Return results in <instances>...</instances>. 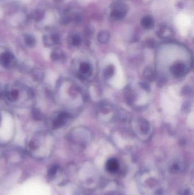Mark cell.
I'll return each mask as SVG.
<instances>
[{
	"mask_svg": "<svg viewBox=\"0 0 194 195\" xmlns=\"http://www.w3.org/2000/svg\"><path fill=\"white\" fill-rule=\"evenodd\" d=\"M0 121H1V116H0Z\"/></svg>",
	"mask_w": 194,
	"mask_h": 195,
	"instance_id": "cell-21",
	"label": "cell"
},
{
	"mask_svg": "<svg viewBox=\"0 0 194 195\" xmlns=\"http://www.w3.org/2000/svg\"><path fill=\"white\" fill-rule=\"evenodd\" d=\"M1 95V87H0V96Z\"/></svg>",
	"mask_w": 194,
	"mask_h": 195,
	"instance_id": "cell-20",
	"label": "cell"
},
{
	"mask_svg": "<svg viewBox=\"0 0 194 195\" xmlns=\"http://www.w3.org/2000/svg\"><path fill=\"white\" fill-rule=\"evenodd\" d=\"M140 130L142 133L145 134L149 133L150 130V125L148 121L143 119L140 121Z\"/></svg>",
	"mask_w": 194,
	"mask_h": 195,
	"instance_id": "cell-9",
	"label": "cell"
},
{
	"mask_svg": "<svg viewBox=\"0 0 194 195\" xmlns=\"http://www.w3.org/2000/svg\"><path fill=\"white\" fill-rule=\"evenodd\" d=\"M51 57L53 61H57V60H59V59H61V58L62 57V54H61V53L59 54L56 52H55L51 54Z\"/></svg>",
	"mask_w": 194,
	"mask_h": 195,
	"instance_id": "cell-16",
	"label": "cell"
},
{
	"mask_svg": "<svg viewBox=\"0 0 194 195\" xmlns=\"http://www.w3.org/2000/svg\"><path fill=\"white\" fill-rule=\"evenodd\" d=\"M118 167V163L117 160L115 159H111L107 161L106 168L110 172H115Z\"/></svg>",
	"mask_w": 194,
	"mask_h": 195,
	"instance_id": "cell-7",
	"label": "cell"
},
{
	"mask_svg": "<svg viewBox=\"0 0 194 195\" xmlns=\"http://www.w3.org/2000/svg\"><path fill=\"white\" fill-rule=\"evenodd\" d=\"M34 74H37V75H35L34 76H35V78H37V79H41L42 78V71L41 70H36L35 71V73H34Z\"/></svg>",
	"mask_w": 194,
	"mask_h": 195,
	"instance_id": "cell-19",
	"label": "cell"
},
{
	"mask_svg": "<svg viewBox=\"0 0 194 195\" xmlns=\"http://www.w3.org/2000/svg\"><path fill=\"white\" fill-rule=\"evenodd\" d=\"M154 19L150 16H146L141 20V25L146 29H152L154 27Z\"/></svg>",
	"mask_w": 194,
	"mask_h": 195,
	"instance_id": "cell-6",
	"label": "cell"
},
{
	"mask_svg": "<svg viewBox=\"0 0 194 195\" xmlns=\"http://www.w3.org/2000/svg\"><path fill=\"white\" fill-rule=\"evenodd\" d=\"M51 39H52L53 42L55 44H58L60 41L59 37L56 34H53L51 36Z\"/></svg>",
	"mask_w": 194,
	"mask_h": 195,
	"instance_id": "cell-18",
	"label": "cell"
},
{
	"mask_svg": "<svg viewBox=\"0 0 194 195\" xmlns=\"http://www.w3.org/2000/svg\"><path fill=\"white\" fill-rule=\"evenodd\" d=\"M32 116L33 119L36 120H40L42 118V113L38 108H34L32 110Z\"/></svg>",
	"mask_w": 194,
	"mask_h": 195,
	"instance_id": "cell-13",
	"label": "cell"
},
{
	"mask_svg": "<svg viewBox=\"0 0 194 195\" xmlns=\"http://www.w3.org/2000/svg\"><path fill=\"white\" fill-rule=\"evenodd\" d=\"M25 41L26 44L31 47H33L35 46V38L33 36H30V35H27L25 37Z\"/></svg>",
	"mask_w": 194,
	"mask_h": 195,
	"instance_id": "cell-11",
	"label": "cell"
},
{
	"mask_svg": "<svg viewBox=\"0 0 194 195\" xmlns=\"http://www.w3.org/2000/svg\"><path fill=\"white\" fill-rule=\"evenodd\" d=\"M44 17V13L42 12V11H38L36 12L35 13V18L36 19V20H41V19H42Z\"/></svg>",
	"mask_w": 194,
	"mask_h": 195,
	"instance_id": "cell-17",
	"label": "cell"
},
{
	"mask_svg": "<svg viewBox=\"0 0 194 195\" xmlns=\"http://www.w3.org/2000/svg\"><path fill=\"white\" fill-rule=\"evenodd\" d=\"M115 67L113 66V65H111L108 66L104 71V77H106V78H111L115 73Z\"/></svg>",
	"mask_w": 194,
	"mask_h": 195,
	"instance_id": "cell-10",
	"label": "cell"
},
{
	"mask_svg": "<svg viewBox=\"0 0 194 195\" xmlns=\"http://www.w3.org/2000/svg\"><path fill=\"white\" fill-rule=\"evenodd\" d=\"M14 56L9 52H5L0 55V63L4 67H9L14 61Z\"/></svg>",
	"mask_w": 194,
	"mask_h": 195,
	"instance_id": "cell-4",
	"label": "cell"
},
{
	"mask_svg": "<svg viewBox=\"0 0 194 195\" xmlns=\"http://www.w3.org/2000/svg\"><path fill=\"white\" fill-rule=\"evenodd\" d=\"M144 76L147 80H153L154 79V72L152 71V70H151L150 69H148L145 72Z\"/></svg>",
	"mask_w": 194,
	"mask_h": 195,
	"instance_id": "cell-15",
	"label": "cell"
},
{
	"mask_svg": "<svg viewBox=\"0 0 194 195\" xmlns=\"http://www.w3.org/2000/svg\"><path fill=\"white\" fill-rule=\"evenodd\" d=\"M109 33L107 31H101L97 35L98 41L101 44H106L109 39Z\"/></svg>",
	"mask_w": 194,
	"mask_h": 195,
	"instance_id": "cell-8",
	"label": "cell"
},
{
	"mask_svg": "<svg viewBox=\"0 0 194 195\" xmlns=\"http://www.w3.org/2000/svg\"><path fill=\"white\" fill-rule=\"evenodd\" d=\"M93 72L92 65L88 62H81L79 66L80 78L83 80L88 79L91 77Z\"/></svg>",
	"mask_w": 194,
	"mask_h": 195,
	"instance_id": "cell-3",
	"label": "cell"
},
{
	"mask_svg": "<svg viewBox=\"0 0 194 195\" xmlns=\"http://www.w3.org/2000/svg\"><path fill=\"white\" fill-rule=\"evenodd\" d=\"M126 6L122 2H117L111 13V17L115 20H120L126 16Z\"/></svg>",
	"mask_w": 194,
	"mask_h": 195,
	"instance_id": "cell-1",
	"label": "cell"
},
{
	"mask_svg": "<svg viewBox=\"0 0 194 195\" xmlns=\"http://www.w3.org/2000/svg\"><path fill=\"white\" fill-rule=\"evenodd\" d=\"M72 44H73L75 46H79L81 42V38L80 36L78 34H75L73 36L72 39Z\"/></svg>",
	"mask_w": 194,
	"mask_h": 195,
	"instance_id": "cell-14",
	"label": "cell"
},
{
	"mask_svg": "<svg viewBox=\"0 0 194 195\" xmlns=\"http://www.w3.org/2000/svg\"><path fill=\"white\" fill-rule=\"evenodd\" d=\"M68 118V114L67 113H61L58 118L53 122V125L55 128H61L66 123L67 119Z\"/></svg>",
	"mask_w": 194,
	"mask_h": 195,
	"instance_id": "cell-5",
	"label": "cell"
},
{
	"mask_svg": "<svg viewBox=\"0 0 194 195\" xmlns=\"http://www.w3.org/2000/svg\"><path fill=\"white\" fill-rule=\"evenodd\" d=\"M18 95H19V94H18L17 90H13V91L9 92L7 95V97L10 101L14 102L17 99Z\"/></svg>",
	"mask_w": 194,
	"mask_h": 195,
	"instance_id": "cell-12",
	"label": "cell"
},
{
	"mask_svg": "<svg viewBox=\"0 0 194 195\" xmlns=\"http://www.w3.org/2000/svg\"><path fill=\"white\" fill-rule=\"evenodd\" d=\"M171 73L176 78L184 76L187 72V68L183 62H176L170 67Z\"/></svg>",
	"mask_w": 194,
	"mask_h": 195,
	"instance_id": "cell-2",
	"label": "cell"
}]
</instances>
